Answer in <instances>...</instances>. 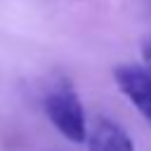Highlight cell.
I'll list each match as a JSON object with an SVG mask.
<instances>
[{
	"label": "cell",
	"instance_id": "7a4b0ae2",
	"mask_svg": "<svg viewBox=\"0 0 151 151\" xmlns=\"http://www.w3.org/2000/svg\"><path fill=\"white\" fill-rule=\"evenodd\" d=\"M120 92L137 106V111L151 123V66L120 64L113 71Z\"/></svg>",
	"mask_w": 151,
	"mask_h": 151
},
{
	"label": "cell",
	"instance_id": "6da1fadb",
	"mask_svg": "<svg viewBox=\"0 0 151 151\" xmlns=\"http://www.w3.org/2000/svg\"><path fill=\"white\" fill-rule=\"evenodd\" d=\"M45 113L52 125L68 139V142H85L87 125H85V109L73 90V85L61 78L57 80L45 94Z\"/></svg>",
	"mask_w": 151,
	"mask_h": 151
},
{
	"label": "cell",
	"instance_id": "3957f363",
	"mask_svg": "<svg viewBox=\"0 0 151 151\" xmlns=\"http://www.w3.org/2000/svg\"><path fill=\"white\" fill-rule=\"evenodd\" d=\"M87 144H90V151H134L127 132L109 118H99L94 123L87 137Z\"/></svg>",
	"mask_w": 151,
	"mask_h": 151
},
{
	"label": "cell",
	"instance_id": "277c9868",
	"mask_svg": "<svg viewBox=\"0 0 151 151\" xmlns=\"http://www.w3.org/2000/svg\"><path fill=\"white\" fill-rule=\"evenodd\" d=\"M142 54H144V61L151 66V38L144 42V47H142Z\"/></svg>",
	"mask_w": 151,
	"mask_h": 151
}]
</instances>
